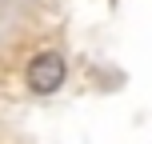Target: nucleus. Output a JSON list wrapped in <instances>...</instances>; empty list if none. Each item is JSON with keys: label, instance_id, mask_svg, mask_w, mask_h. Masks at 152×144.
Listing matches in <instances>:
<instances>
[{"label": "nucleus", "instance_id": "f257e3e1", "mask_svg": "<svg viewBox=\"0 0 152 144\" xmlns=\"http://www.w3.org/2000/svg\"><path fill=\"white\" fill-rule=\"evenodd\" d=\"M64 76H68V64H64L60 52H40L36 60L28 64V88L36 92V96H52L64 84Z\"/></svg>", "mask_w": 152, "mask_h": 144}]
</instances>
